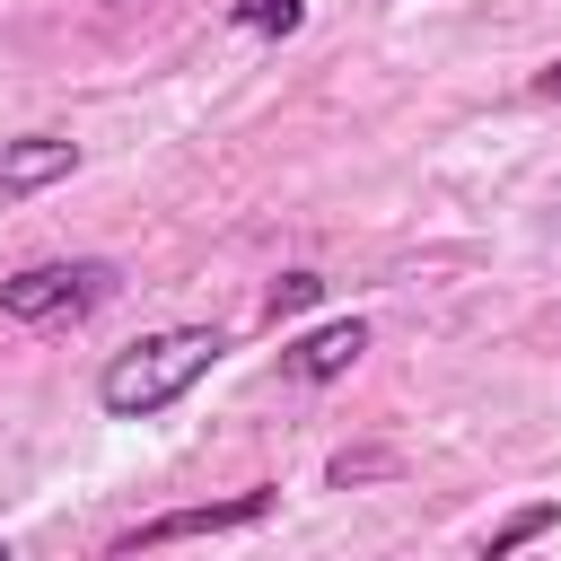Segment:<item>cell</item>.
<instances>
[{
	"label": "cell",
	"instance_id": "cell-9",
	"mask_svg": "<svg viewBox=\"0 0 561 561\" xmlns=\"http://www.w3.org/2000/svg\"><path fill=\"white\" fill-rule=\"evenodd\" d=\"M316 298H324V272H280V280H272V298H263V316L280 324V316H307Z\"/></svg>",
	"mask_w": 561,
	"mask_h": 561
},
{
	"label": "cell",
	"instance_id": "cell-1",
	"mask_svg": "<svg viewBox=\"0 0 561 561\" xmlns=\"http://www.w3.org/2000/svg\"><path fill=\"white\" fill-rule=\"evenodd\" d=\"M219 351H228V333H210V324L140 333V342H123V351L96 368V412H105V421H149V412H167V403H184V394L219 368Z\"/></svg>",
	"mask_w": 561,
	"mask_h": 561
},
{
	"label": "cell",
	"instance_id": "cell-11",
	"mask_svg": "<svg viewBox=\"0 0 561 561\" xmlns=\"http://www.w3.org/2000/svg\"><path fill=\"white\" fill-rule=\"evenodd\" d=\"M0 561H9V543H0Z\"/></svg>",
	"mask_w": 561,
	"mask_h": 561
},
{
	"label": "cell",
	"instance_id": "cell-3",
	"mask_svg": "<svg viewBox=\"0 0 561 561\" xmlns=\"http://www.w3.org/2000/svg\"><path fill=\"white\" fill-rule=\"evenodd\" d=\"M272 500L280 491H237V500H202V508H167V517H140V526H123L105 552L114 561H131V552H158V543H193V535H245V526H263L272 517Z\"/></svg>",
	"mask_w": 561,
	"mask_h": 561
},
{
	"label": "cell",
	"instance_id": "cell-5",
	"mask_svg": "<svg viewBox=\"0 0 561 561\" xmlns=\"http://www.w3.org/2000/svg\"><path fill=\"white\" fill-rule=\"evenodd\" d=\"M61 175H79V140H53V131L0 140V202H26L44 184H61Z\"/></svg>",
	"mask_w": 561,
	"mask_h": 561
},
{
	"label": "cell",
	"instance_id": "cell-10",
	"mask_svg": "<svg viewBox=\"0 0 561 561\" xmlns=\"http://www.w3.org/2000/svg\"><path fill=\"white\" fill-rule=\"evenodd\" d=\"M535 96H543V105H561V61H552V70L535 79Z\"/></svg>",
	"mask_w": 561,
	"mask_h": 561
},
{
	"label": "cell",
	"instance_id": "cell-4",
	"mask_svg": "<svg viewBox=\"0 0 561 561\" xmlns=\"http://www.w3.org/2000/svg\"><path fill=\"white\" fill-rule=\"evenodd\" d=\"M359 351H368V324H359V316H333V324H316V333H298V342L280 351V377H289V386H333V377L359 368Z\"/></svg>",
	"mask_w": 561,
	"mask_h": 561
},
{
	"label": "cell",
	"instance_id": "cell-7",
	"mask_svg": "<svg viewBox=\"0 0 561 561\" xmlns=\"http://www.w3.org/2000/svg\"><path fill=\"white\" fill-rule=\"evenodd\" d=\"M394 473H403V456H394V447H342V456L324 465V482H333V491H359V482H394Z\"/></svg>",
	"mask_w": 561,
	"mask_h": 561
},
{
	"label": "cell",
	"instance_id": "cell-6",
	"mask_svg": "<svg viewBox=\"0 0 561 561\" xmlns=\"http://www.w3.org/2000/svg\"><path fill=\"white\" fill-rule=\"evenodd\" d=\"M552 526H561V500H526L517 517H500V526L482 535V552H491V561H508V552H526V543H543Z\"/></svg>",
	"mask_w": 561,
	"mask_h": 561
},
{
	"label": "cell",
	"instance_id": "cell-8",
	"mask_svg": "<svg viewBox=\"0 0 561 561\" xmlns=\"http://www.w3.org/2000/svg\"><path fill=\"white\" fill-rule=\"evenodd\" d=\"M237 26L245 35H298L307 26V0H237Z\"/></svg>",
	"mask_w": 561,
	"mask_h": 561
},
{
	"label": "cell",
	"instance_id": "cell-2",
	"mask_svg": "<svg viewBox=\"0 0 561 561\" xmlns=\"http://www.w3.org/2000/svg\"><path fill=\"white\" fill-rule=\"evenodd\" d=\"M123 289V272L105 254H61V263H26L0 280V316L9 324H61V316H88Z\"/></svg>",
	"mask_w": 561,
	"mask_h": 561
}]
</instances>
